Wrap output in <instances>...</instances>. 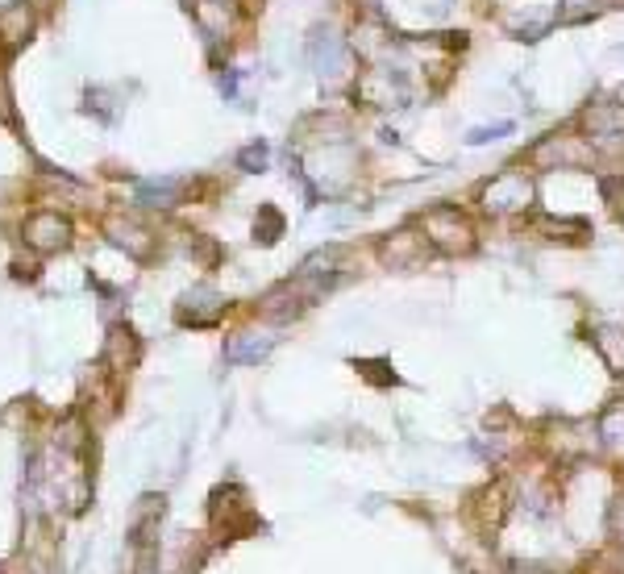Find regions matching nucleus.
I'll return each instance as SVG.
<instances>
[{
	"label": "nucleus",
	"mask_w": 624,
	"mask_h": 574,
	"mask_svg": "<svg viewBox=\"0 0 624 574\" xmlns=\"http://www.w3.org/2000/svg\"><path fill=\"white\" fill-rule=\"evenodd\" d=\"M508 512H512V479H487V483H479L475 491H466V499H462L466 529L475 532V537H483V541L504 529Z\"/></svg>",
	"instance_id": "5"
},
{
	"label": "nucleus",
	"mask_w": 624,
	"mask_h": 574,
	"mask_svg": "<svg viewBox=\"0 0 624 574\" xmlns=\"http://www.w3.org/2000/svg\"><path fill=\"white\" fill-rule=\"evenodd\" d=\"M599 200L608 204L612 221L624 225V167H616V171H599Z\"/></svg>",
	"instance_id": "19"
},
{
	"label": "nucleus",
	"mask_w": 624,
	"mask_h": 574,
	"mask_svg": "<svg viewBox=\"0 0 624 574\" xmlns=\"http://www.w3.org/2000/svg\"><path fill=\"white\" fill-rule=\"evenodd\" d=\"M475 204V213H483L491 221H520V217H529L537 208V175L529 167H520L516 158L512 163H504L499 171H491L479 187H475V196H470Z\"/></svg>",
	"instance_id": "3"
},
{
	"label": "nucleus",
	"mask_w": 624,
	"mask_h": 574,
	"mask_svg": "<svg viewBox=\"0 0 624 574\" xmlns=\"http://www.w3.org/2000/svg\"><path fill=\"white\" fill-rule=\"evenodd\" d=\"M283 229H287V217H283L275 204H263L258 217H254V242H258V246H275V242L283 237Z\"/></svg>",
	"instance_id": "20"
},
{
	"label": "nucleus",
	"mask_w": 624,
	"mask_h": 574,
	"mask_svg": "<svg viewBox=\"0 0 624 574\" xmlns=\"http://www.w3.org/2000/svg\"><path fill=\"white\" fill-rule=\"evenodd\" d=\"M237 163H242V171H263V167H267V146H263V142H250V146L242 150Z\"/></svg>",
	"instance_id": "24"
},
{
	"label": "nucleus",
	"mask_w": 624,
	"mask_h": 574,
	"mask_svg": "<svg viewBox=\"0 0 624 574\" xmlns=\"http://www.w3.org/2000/svg\"><path fill=\"white\" fill-rule=\"evenodd\" d=\"M208 512H213V529L221 532V537H246V532L258 529V516H254V508H250V495H246L237 483L217 487Z\"/></svg>",
	"instance_id": "9"
},
{
	"label": "nucleus",
	"mask_w": 624,
	"mask_h": 574,
	"mask_svg": "<svg viewBox=\"0 0 624 574\" xmlns=\"http://www.w3.org/2000/svg\"><path fill=\"white\" fill-rule=\"evenodd\" d=\"M604 13H608L604 0H558L554 21H558V25H587V21H595V17H604Z\"/></svg>",
	"instance_id": "18"
},
{
	"label": "nucleus",
	"mask_w": 624,
	"mask_h": 574,
	"mask_svg": "<svg viewBox=\"0 0 624 574\" xmlns=\"http://www.w3.org/2000/svg\"><path fill=\"white\" fill-rule=\"evenodd\" d=\"M591 346H595L599 362L612 375H624V329L620 325H595L591 329Z\"/></svg>",
	"instance_id": "15"
},
{
	"label": "nucleus",
	"mask_w": 624,
	"mask_h": 574,
	"mask_svg": "<svg viewBox=\"0 0 624 574\" xmlns=\"http://www.w3.org/2000/svg\"><path fill=\"white\" fill-rule=\"evenodd\" d=\"M595 437H599V449L624 462V396H616L595 416Z\"/></svg>",
	"instance_id": "14"
},
{
	"label": "nucleus",
	"mask_w": 624,
	"mask_h": 574,
	"mask_svg": "<svg viewBox=\"0 0 624 574\" xmlns=\"http://www.w3.org/2000/svg\"><path fill=\"white\" fill-rule=\"evenodd\" d=\"M412 221L420 225L425 242L433 246L437 258H475L483 246V225L470 204H454V200H437L429 208H420Z\"/></svg>",
	"instance_id": "2"
},
{
	"label": "nucleus",
	"mask_w": 624,
	"mask_h": 574,
	"mask_svg": "<svg viewBox=\"0 0 624 574\" xmlns=\"http://www.w3.org/2000/svg\"><path fill=\"white\" fill-rule=\"evenodd\" d=\"M137 358H142V342H137V333L130 325H117L113 333H108V346H104V362L113 366V370H130Z\"/></svg>",
	"instance_id": "16"
},
{
	"label": "nucleus",
	"mask_w": 624,
	"mask_h": 574,
	"mask_svg": "<svg viewBox=\"0 0 624 574\" xmlns=\"http://www.w3.org/2000/svg\"><path fill=\"white\" fill-rule=\"evenodd\" d=\"M225 296H217L213 287H196V292H187L183 300H179L175 308V320L179 325H192V329H208V325H217L225 316Z\"/></svg>",
	"instance_id": "11"
},
{
	"label": "nucleus",
	"mask_w": 624,
	"mask_h": 574,
	"mask_svg": "<svg viewBox=\"0 0 624 574\" xmlns=\"http://www.w3.org/2000/svg\"><path fill=\"white\" fill-rule=\"evenodd\" d=\"M34 4L30 0H8L0 8V46L4 50H21V46L34 38Z\"/></svg>",
	"instance_id": "12"
},
{
	"label": "nucleus",
	"mask_w": 624,
	"mask_h": 574,
	"mask_svg": "<svg viewBox=\"0 0 624 574\" xmlns=\"http://www.w3.org/2000/svg\"><path fill=\"white\" fill-rule=\"evenodd\" d=\"M579 574H624V545H604V549L587 554Z\"/></svg>",
	"instance_id": "21"
},
{
	"label": "nucleus",
	"mask_w": 624,
	"mask_h": 574,
	"mask_svg": "<svg viewBox=\"0 0 624 574\" xmlns=\"http://www.w3.org/2000/svg\"><path fill=\"white\" fill-rule=\"evenodd\" d=\"M25 242L34 246V250H63V246H71V225L67 217H58V213H38V217H30L25 221Z\"/></svg>",
	"instance_id": "13"
},
{
	"label": "nucleus",
	"mask_w": 624,
	"mask_h": 574,
	"mask_svg": "<svg viewBox=\"0 0 624 574\" xmlns=\"http://www.w3.org/2000/svg\"><path fill=\"white\" fill-rule=\"evenodd\" d=\"M350 13H354V21H362V17H387L379 0H350Z\"/></svg>",
	"instance_id": "25"
},
{
	"label": "nucleus",
	"mask_w": 624,
	"mask_h": 574,
	"mask_svg": "<svg viewBox=\"0 0 624 574\" xmlns=\"http://www.w3.org/2000/svg\"><path fill=\"white\" fill-rule=\"evenodd\" d=\"M354 370L366 379V383H375V387H396V383H400V375L392 370L387 358H354Z\"/></svg>",
	"instance_id": "22"
},
{
	"label": "nucleus",
	"mask_w": 624,
	"mask_h": 574,
	"mask_svg": "<svg viewBox=\"0 0 624 574\" xmlns=\"http://www.w3.org/2000/svg\"><path fill=\"white\" fill-rule=\"evenodd\" d=\"M516 229L529 233V237H537V242H545V246H566V250L591 246V233H595L587 217H566V213L554 217V213H541V208H533L529 217H520Z\"/></svg>",
	"instance_id": "8"
},
{
	"label": "nucleus",
	"mask_w": 624,
	"mask_h": 574,
	"mask_svg": "<svg viewBox=\"0 0 624 574\" xmlns=\"http://www.w3.org/2000/svg\"><path fill=\"white\" fill-rule=\"evenodd\" d=\"M346 92H350L354 108L375 113V117H387L412 100V84H408L400 63H362V67H354Z\"/></svg>",
	"instance_id": "4"
},
{
	"label": "nucleus",
	"mask_w": 624,
	"mask_h": 574,
	"mask_svg": "<svg viewBox=\"0 0 624 574\" xmlns=\"http://www.w3.org/2000/svg\"><path fill=\"white\" fill-rule=\"evenodd\" d=\"M608 532H612V545H624V491H616L608 504Z\"/></svg>",
	"instance_id": "23"
},
{
	"label": "nucleus",
	"mask_w": 624,
	"mask_h": 574,
	"mask_svg": "<svg viewBox=\"0 0 624 574\" xmlns=\"http://www.w3.org/2000/svg\"><path fill=\"white\" fill-rule=\"evenodd\" d=\"M516 163L529 167L533 175H549V171H599L604 167V154H599V146L587 133L566 121L558 130L537 133L533 142L516 154Z\"/></svg>",
	"instance_id": "1"
},
{
	"label": "nucleus",
	"mask_w": 624,
	"mask_h": 574,
	"mask_svg": "<svg viewBox=\"0 0 624 574\" xmlns=\"http://www.w3.org/2000/svg\"><path fill=\"white\" fill-rule=\"evenodd\" d=\"M104 229H108V242H117V246L130 250L134 258H150V246H154V233H150V229H142V225H134V221H121V217H113Z\"/></svg>",
	"instance_id": "17"
},
{
	"label": "nucleus",
	"mask_w": 624,
	"mask_h": 574,
	"mask_svg": "<svg viewBox=\"0 0 624 574\" xmlns=\"http://www.w3.org/2000/svg\"><path fill=\"white\" fill-rule=\"evenodd\" d=\"M375 258L383 270H420L425 263H433V246L425 242L420 225L416 221H404L396 229H387L379 242H375Z\"/></svg>",
	"instance_id": "7"
},
{
	"label": "nucleus",
	"mask_w": 624,
	"mask_h": 574,
	"mask_svg": "<svg viewBox=\"0 0 624 574\" xmlns=\"http://www.w3.org/2000/svg\"><path fill=\"white\" fill-rule=\"evenodd\" d=\"M604 8L612 13V8H624V0H604Z\"/></svg>",
	"instance_id": "26"
},
{
	"label": "nucleus",
	"mask_w": 624,
	"mask_h": 574,
	"mask_svg": "<svg viewBox=\"0 0 624 574\" xmlns=\"http://www.w3.org/2000/svg\"><path fill=\"white\" fill-rule=\"evenodd\" d=\"M187 13L196 17L200 34H204L208 42H225V38H233V30H237L242 4H237V0H187Z\"/></svg>",
	"instance_id": "10"
},
{
	"label": "nucleus",
	"mask_w": 624,
	"mask_h": 574,
	"mask_svg": "<svg viewBox=\"0 0 624 574\" xmlns=\"http://www.w3.org/2000/svg\"><path fill=\"white\" fill-rule=\"evenodd\" d=\"M570 125L587 133L599 146V154L608 146H624V100L616 92H595V96H587L579 104V113L570 117Z\"/></svg>",
	"instance_id": "6"
}]
</instances>
